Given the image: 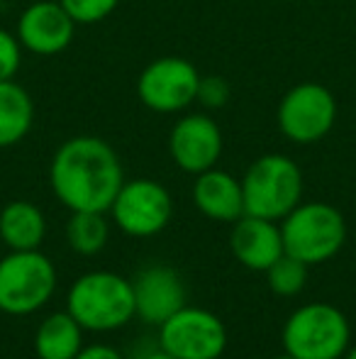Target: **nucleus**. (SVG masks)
<instances>
[{
  "label": "nucleus",
  "instance_id": "f257e3e1",
  "mask_svg": "<svg viewBox=\"0 0 356 359\" xmlns=\"http://www.w3.org/2000/svg\"><path fill=\"white\" fill-rule=\"evenodd\" d=\"M52 191L71 213H105L124 184L118 151L93 135L69 137L54 151L49 164Z\"/></svg>",
  "mask_w": 356,
  "mask_h": 359
},
{
  "label": "nucleus",
  "instance_id": "f03ea898",
  "mask_svg": "<svg viewBox=\"0 0 356 359\" xmlns=\"http://www.w3.org/2000/svg\"><path fill=\"white\" fill-rule=\"evenodd\" d=\"M66 306L78 325L93 332L118 330L137 316L132 281L113 271H90L76 279L69 288Z\"/></svg>",
  "mask_w": 356,
  "mask_h": 359
},
{
  "label": "nucleus",
  "instance_id": "7ed1b4c3",
  "mask_svg": "<svg viewBox=\"0 0 356 359\" xmlns=\"http://www.w3.org/2000/svg\"><path fill=\"white\" fill-rule=\"evenodd\" d=\"M244 215L283 220L303 198L300 166L285 154H264L252 161L242 179Z\"/></svg>",
  "mask_w": 356,
  "mask_h": 359
},
{
  "label": "nucleus",
  "instance_id": "20e7f679",
  "mask_svg": "<svg viewBox=\"0 0 356 359\" xmlns=\"http://www.w3.org/2000/svg\"><path fill=\"white\" fill-rule=\"evenodd\" d=\"M280 237L285 255L308 266L322 264L342 250L347 240V222L334 205L322 201L298 203L280 222Z\"/></svg>",
  "mask_w": 356,
  "mask_h": 359
},
{
  "label": "nucleus",
  "instance_id": "39448f33",
  "mask_svg": "<svg viewBox=\"0 0 356 359\" xmlns=\"http://www.w3.org/2000/svg\"><path fill=\"white\" fill-rule=\"evenodd\" d=\"M349 320L329 303H308L283 325V350L295 359H339L349 350Z\"/></svg>",
  "mask_w": 356,
  "mask_h": 359
},
{
  "label": "nucleus",
  "instance_id": "423d86ee",
  "mask_svg": "<svg viewBox=\"0 0 356 359\" xmlns=\"http://www.w3.org/2000/svg\"><path fill=\"white\" fill-rule=\"evenodd\" d=\"M57 288V269L39 250L13 252L0 259V311L29 316L47 306Z\"/></svg>",
  "mask_w": 356,
  "mask_h": 359
},
{
  "label": "nucleus",
  "instance_id": "0eeeda50",
  "mask_svg": "<svg viewBox=\"0 0 356 359\" xmlns=\"http://www.w3.org/2000/svg\"><path fill=\"white\" fill-rule=\"evenodd\" d=\"M276 123L290 142L315 144L327 137L337 123V98L327 86L303 81L280 98Z\"/></svg>",
  "mask_w": 356,
  "mask_h": 359
},
{
  "label": "nucleus",
  "instance_id": "6e6552de",
  "mask_svg": "<svg viewBox=\"0 0 356 359\" xmlns=\"http://www.w3.org/2000/svg\"><path fill=\"white\" fill-rule=\"evenodd\" d=\"M200 74L193 62L183 57H159L142 69L137 79V95L144 108L171 115L190 108L198 98Z\"/></svg>",
  "mask_w": 356,
  "mask_h": 359
},
{
  "label": "nucleus",
  "instance_id": "1a4fd4ad",
  "mask_svg": "<svg viewBox=\"0 0 356 359\" xmlns=\"http://www.w3.org/2000/svg\"><path fill=\"white\" fill-rule=\"evenodd\" d=\"M113 220L129 237H154L169 225L173 201L166 186L154 179L124 181L110 205Z\"/></svg>",
  "mask_w": 356,
  "mask_h": 359
},
{
  "label": "nucleus",
  "instance_id": "9d476101",
  "mask_svg": "<svg viewBox=\"0 0 356 359\" xmlns=\"http://www.w3.org/2000/svg\"><path fill=\"white\" fill-rule=\"evenodd\" d=\"M159 345L176 359H220L227 347V330L215 313L183 306L159 325Z\"/></svg>",
  "mask_w": 356,
  "mask_h": 359
},
{
  "label": "nucleus",
  "instance_id": "9b49d317",
  "mask_svg": "<svg viewBox=\"0 0 356 359\" xmlns=\"http://www.w3.org/2000/svg\"><path fill=\"white\" fill-rule=\"evenodd\" d=\"M169 154L180 171L193 176L203 174L218 166L222 156V130L205 113L183 115L169 135Z\"/></svg>",
  "mask_w": 356,
  "mask_h": 359
},
{
  "label": "nucleus",
  "instance_id": "f8f14e48",
  "mask_svg": "<svg viewBox=\"0 0 356 359\" xmlns=\"http://www.w3.org/2000/svg\"><path fill=\"white\" fill-rule=\"evenodd\" d=\"M15 34L22 49L37 57H54L73 42L76 22L59 0H34L17 18Z\"/></svg>",
  "mask_w": 356,
  "mask_h": 359
},
{
  "label": "nucleus",
  "instance_id": "ddd939ff",
  "mask_svg": "<svg viewBox=\"0 0 356 359\" xmlns=\"http://www.w3.org/2000/svg\"><path fill=\"white\" fill-rule=\"evenodd\" d=\"M134 311L144 323L162 325L185 306L183 281L171 266H149L132 281Z\"/></svg>",
  "mask_w": 356,
  "mask_h": 359
},
{
  "label": "nucleus",
  "instance_id": "4468645a",
  "mask_svg": "<svg viewBox=\"0 0 356 359\" xmlns=\"http://www.w3.org/2000/svg\"><path fill=\"white\" fill-rule=\"evenodd\" d=\"M229 247L239 264L252 271H266L285 252L280 227L273 220L257 215H242L239 220H234Z\"/></svg>",
  "mask_w": 356,
  "mask_h": 359
},
{
  "label": "nucleus",
  "instance_id": "2eb2a0df",
  "mask_svg": "<svg viewBox=\"0 0 356 359\" xmlns=\"http://www.w3.org/2000/svg\"><path fill=\"white\" fill-rule=\"evenodd\" d=\"M193 203L205 217L218 222H234L244 215L242 181L234 179L229 171L208 169L195 176Z\"/></svg>",
  "mask_w": 356,
  "mask_h": 359
},
{
  "label": "nucleus",
  "instance_id": "dca6fc26",
  "mask_svg": "<svg viewBox=\"0 0 356 359\" xmlns=\"http://www.w3.org/2000/svg\"><path fill=\"white\" fill-rule=\"evenodd\" d=\"M47 235L44 213L29 201H10L0 210V240L13 252L39 250Z\"/></svg>",
  "mask_w": 356,
  "mask_h": 359
},
{
  "label": "nucleus",
  "instance_id": "f3484780",
  "mask_svg": "<svg viewBox=\"0 0 356 359\" xmlns=\"http://www.w3.org/2000/svg\"><path fill=\"white\" fill-rule=\"evenodd\" d=\"M34 125V100L15 79L0 81V149L20 144Z\"/></svg>",
  "mask_w": 356,
  "mask_h": 359
},
{
  "label": "nucleus",
  "instance_id": "a211bd4d",
  "mask_svg": "<svg viewBox=\"0 0 356 359\" xmlns=\"http://www.w3.org/2000/svg\"><path fill=\"white\" fill-rule=\"evenodd\" d=\"M81 347L83 327L69 311L49 316L34 335V352L39 359H73Z\"/></svg>",
  "mask_w": 356,
  "mask_h": 359
},
{
  "label": "nucleus",
  "instance_id": "6ab92c4d",
  "mask_svg": "<svg viewBox=\"0 0 356 359\" xmlns=\"http://www.w3.org/2000/svg\"><path fill=\"white\" fill-rule=\"evenodd\" d=\"M108 237H110V227L103 213L78 210V213H71V217H69L66 240L76 255H83V257L98 255V252H103V247L108 245Z\"/></svg>",
  "mask_w": 356,
  "mask_h": 359
},
{
  "label": "nucleus",
  "instance_id": "aec40b11",
  "mask_svg": "<svg viewBox=\"0 0 356 359\" xmlns=\"http://www.w3.org/2000/svg\"><path fill=\"white\" fill-rule=\"evenodd\" d=\"M266 279L276 296H295L308 284V264L283 252L266 269Z\"/></svg>",
  "mask_w": 356,
  "mask_h": 359
},
{
  "label": "nucleus",
  "instance_id": "412c9836",
  "mask_svg": "<svg viewBox=\"0 0 356 359\" xmlns=\"http://www.w3.org/2000/svg\"><path fill=\"white\" fill-rule=\"evenodd\" d=\"M76 25H95L115 13L120 0H59Z\"/></svg>",
  "mask_w": 356,
  "mask_h": 359
},
{
  "label": "nucleus",
  "instance_id": "4be33fe9",
  "mask_svg": "<svg viewBox=\"0 0 356 359\" xmlns=\"http://www.w3.org/2000/svg\"><path fill=\"white\" fill-rule=\"evenodd\" d=\"M232 98V88H229L227 79L222 76H200L198 86V103L208 110H220L229 103Z\"/></svg>",
  "mask_w": 356,
  "mask_h": 359
},
{
  "label": "nucleus",
  "instance_id": "5701e85b",
  "mask_svg": "<svg viewBox=\"0 0 356 359\" xmlns=\"http://www.w3.org/2000/svg\"><path fill=\"white\" fill-rule=\"evenodd\" d=\"M22 44L17 34L0 27V81L15 79L22 67Z\"/></svg>",
  "mask_w": 356,
  "mask_h": 359
},
{
  "label": "nucleus",
  "instance_id": "b1692460",
  "mask_svg": "<svg viewBox=\"0 0 356 359\" xmlns=\"http://www.w3.org/2000/svg\"><path fill=\"white\" fill-rule=\"evenodd\" d=\"M73 359H122V355L110 345H88L81 347V352Z\"/></svg>",
  "mask_w": 356,
  "mask_h": 359
},
{
  "label": "nucleus",
  "instance_id": "393cba45",
  "mask_svg": "<svg viewBox=\"0 0 356 359\" xmlns=\"http://www.w3.org/2000/svg\"><path fill=\"white\" fill-rule=\"evenodd\" d=\"M142 359H176L171 355V352H166L164 350L162 345H159V350H152V352H147V355H144Z\"/></svg>",
  "mask_w": 356,
  "mask_h": 359
},
{
  "label": "nucleus",
  "instance_id": "a878e982",
  "mask_svg": "<svg viewBox=\"0 0 356 359\" xmlns=\"http://www.w3.org/2000/svg\"><path fill=\"white\" fill-rule=\"evenodd\" d=\"M344 359H356V347H354V350H347V357H344Z\"/></svg>",
  "mask_w": 356,
  "mask_h": 359
},
{
  "label": "nucleus",
  "instance_id": "bb28decb",
  "mask_svg": "<svg viewBox=\"0 0 356 359\" xmlns=\"http://www.w3.org/2000/svg\"><path fill=\"white\" fill-rule=\"evenodd\" d=\"M273 359H295V357L288 355V352H283V355H278V357H273Z\"/></svg>",
  "mask_w": 356,
  "mask_h": 359
}]
</instances>
